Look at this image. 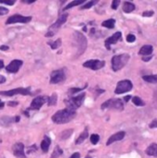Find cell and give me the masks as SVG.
<instances>
[{
	"mask_svg": "<svg viewBox=\"0 0 157 158\" xmlns=\"http://www.w3.org/2000/svg\"><path fill=\"white\" fill-rule=\"evenodd\" d=\"M76 116V111L70 110L68 108H65L57 111L53 117L52 120L56 124H66V123L70 122Z\"/></svg>",
	"mask_w": 157,
	"mask_h": 158,
	"instance_id": "1",
	"label": "cell"
},
{
	"mask_svg": "<svg viewBox=\"0 0 157 158\" xmlns=\"http://www.w3.org/2000/svg\"><path fill=\"white\" fill-rule=\"evenodd\" d=\"M130 57L128 54H121L117 56H114L111 60L112 64V69L114 71H118L122 67H124L127 63L129 62Z\"/></svg>",
	"mask_w": 157,
	"mask_h": 158,
	"instance_id": "2",
	"label": "cell"
},
{
	"mask_svg": "<svg viewBox=\"0 0 157 158\" xmlns=\"http://www.w3.org/2000/svg\"><path fill=\"white\" fill-rule=\"evenodd\" d=\"M84 97H85V93H82L81 94H80L76 97H71L69 99H66L65 100V104H66V107H67L66 108L76 111V109H78L82 104V103L84 101Z\"/></svg>",
	"mask_w": 157,
	"mask_h": 158,
	"instance_id": "3",
	"label": "cell"
},
{
	"mask_svg": "<svg viewBox=\"0 0 157 158\" xmlns=\"http://www.w3.org/2000/svg\"><path fill=\"white\" fill-rule=\"evenodd\" d=\"M67 17H68V14H67V13H65V14H63L62 16H60V17L58 18V20H57L53 25L50 26V28L48 29L47 32L45 33V36H46V37H53L54 35L57 32L58 29L67 21Z\"/></svg>",
	"mask_w": 157,
	"mask_h": 158,
	"instance_id": "4",
	"label": "cell"
},
{
	"mask_svg": "<svg viewBox=\"0 0 157 158\" xmlns=\"http://www.w3.org/2000/svg\"><path fill=\"white\" fill-rule=\"evenodd\" d=\"M102 109H116V110H123L124 104L121 99H109L102 104Z\"/></svg>",
	"mask_w": 157,
	"mask_h": 158,
	"instance_id": "5",
	"label": "cell"
},
{
	"mask_svg": "<svg viewBox=\"0 0 157 158\" xmlns=\"http://www.w3.org/2000/svg\"><path fill=\"white\" fill-rule=\"evenodd\" d=\"M73 36H74L75 44H77V48L79 50L78 55H80L85 51V49L87 47V40L84 35L82 33H80V31H75L73 33Z\"/></svg>",
	"mask_w": 157,
	"mask_h": 158,
	"instance_id": "6",
	"label": "cell"
},
{
	"mask_svg": "<svg viewBox=\"0 0 157 158\" xmlns=\"http://www.w3.org/2000/svg\"><path fill=\"white\" fill-rule=\"evenodd\" d=\"M132 88H133V84L129 80L120 81H118V83L116 85V88L115 90V94H124V93L129 92Z\"/></svg>",
	"mask_w": 157,
	"mask_h": 158,
	"instance_id": "7",
	"label": "cell"
},
{
	"mask_svg": "<svg viewBox=\"0 0 157 158\" xmlns=\"http://www.w3.org/2000/svg\"><path fill=\"white\" fill-rule=\"evenodd\" d=\"M17 94L29 95L31 94V88H17V89H12L9 91L0 92V95H5V96H14Z\"/></svg>",
	"mask_w": 157,
	"mask_h": 158,
	"instance_id": "8",
	"label": "cell"
},
{
	"mask_svg": "<svg viewBox=\"0 0 157 158\" xmlns=\"http://www.w3.org/2000/svg\"><path fill=\"white\" fill-rule=\"evenodd\" d=\"M31 21V17L30 16H22L20 14H16L10 16L6 21V24H13V23H28Z\"/></svg>",
	"mask_w": 157,
	"mask_h": 158,
	"instance_id": "9",
	"label": "cell"
},
{
	"mask_svg": "<svg viewBox=\"0 0 157 158\" xmlns=\"http://www.w3.org/2000/svg\"><path fill=\"white\" fill-rule=\"evenodd\" d=\"M66 79V74L64 69H57L52 71L51 77H50V83L51 84H57L59 82L64 81Z\"/></svg>",
	"mask_w": 157,
	"mask_h": 158,
	"instance_id": "10",
	"label": "cell"
},
{
	"mask_svg": "<svg viewBox=\"0 0 157 158\" xmlns=\"http://www.w3.org/2000/svg\"><path fill=\"white\" fill-rule=\"evenodd\" d=\"M47 101H48L47 96H38L36 98H34L30 105V107L28 108V110H38Z\"/></svg>",
	"mask_w": 157,
	"mask_h": 158,
	"instance_id": "11",
	"label": "cell"
},
{
	"mask_svg": "<svg viewBox=\"0 0 157 158\" xmlns=\"http://www.w3.org/2000/svg\"><path fill=\"white\" fill-rule=\"evenodd\" d=\"M104 65H106V62L103 60H98V59H91V60H88L83 63L84 67H88L93 70H98V69L103 67Z\"/></svg>",
	"mask_w": 157,
	"mask_h": 158,
	"instance_id": "12",
	"label": "cell"
},
{
	"mask_svg": "<svg viewBox=\"0 0 157 158\" xmlns=\"http://www.w3.org/2000/svg\"><path fill=\"white\" fill-rule=\"evenodd\" d=\"M23 62L20 59H15V60H12L6 67L7 71L9 72V73H16L19 71L20 67L22 66Z\"/></svg>",
	"mask_w": 157,
	"mask_h": 158,
	"instance_id": "13",
	"label": "cell"
},
{
	"mask_svg": "<svg viewBox=\"0 0 157 158\" xmlns=\"http://www.w3.org/2000/svg\"><path fill=\"white\" fill-rule=\"evenodd\" d=\"M121 36H122V33L120 31H116L115 32L112 36L108 37L106 41H104V45H106V49L110 50V46L111 44H116L120 39H121Z\"/></svg>",
	"mask_w": 157,
	"mask_h": 158,
	"instance_id": "14",
	"label": "cell"
},
{
	"mask_svg": "<svg viewBox=\"0 0 157 158\" xmlns=\"http://www.w3.org/2000/svg\"><path fill=\"white\" fill-rule=\"evenodd\" d=\"M12 151H13V153L16 157L26 158L25 153H24V145H23V143H15L12 146Z\"/></svg>",
	"mask_w": 157,
	"mask_h": 158,
	"instance_id": "15",
	"label": "cell"
},
{
	"mask_svg": "<svg viewBox=\"0 0 157 158\" xmlns=\"http://www.w3.org/2000/svg\"><path fill=\"white\" fill-rule=\"evenodd\" d=\"M126 135V132L125 131H118L116 132V134L112 135L108 140H107V143H106V145H110L112 143H114L115 142H118V140H123L124 137Z\"/></svg>",
	"mask_w": 157,
	"mask_h": 158,
	"instance_id": "16",
	"label": "cell"
},
{
	"mask_svg": "<svg viewBox=\"0 0 157 158\" xmlns=\"http://www.w3.org/2000/svg\"><path fill=\"white\" fill-rule=\"evenodd\" d=\"M21 119V117L19 116L14 117H4L0 118V124L3 126H8L13 122H19Z\"/></svg>",
	"mask_w": 157,
	"mask_h": 158,
	"instance_id": "17",
	"label": "cell"
},
{
	"mask_svg": "<svg viewBox=\"0 0 157 158\" xmlns=\"http://www.w3.org/2000/svg\"><path fill=\"white\" fill-rule=\"evenodd\" d=\"M152 50H153V48H152V45H150V44H145V45H143V46L141 48V50L139 51V55H141V56H142V57L151 56V54L152 53Z\"/></svg>",
	"mask_w": 157,
	"mask_h": 158,
	"instance_id": "18",
	"label": "cell"
},
{
	"mask_svg": "<svg viewBox=\"0 0 157 158\" xmlns=\"http://www.w3.org/2000/svg\"><path fill=\"white\" fill-rule=\"evenodd\" d=\"M50 144H51V139L48 137V136H44L43 142L41 143V148L42 150L44 152V153H47L48 150H49V147H50Z\"/></svg>",
	"mask_w": 157,
	"mask_h": 158,
	"instance_id": "19",
	"label": "cell"
},
{
	"mask_svg": "<svg viewBox=\"0 0 157 158\" xmlns=\"http://www.w3.org/2000/svg\"><path fill=\"white\" fill-rule=\"evenodd\" d=\"M146 153L150 156H155L157 157V144L156 143H152L147 149H146Z\"/></svg>",
	"mask_w": 157,
	"mask_h": 158,
	"instance_id": "20",
	"label": "cell"
},
{
	"mask_svg": "<svg viewBox=\"0 0 157 158\" xmlns=\"http://www.w3.org/2000/svg\"><path fill=\"white\" fill-rule=\"evenodd\" d=\"M122 9H123V11L125 13H130L135 9V5L131 2L126 1L123 4V8H122Z\"/></svg>",
	"mask_w": 157,
	"mask_h": 158,
	"instance_id": "21",
	"label": "cell"
},
{
	"mask_svg": "<svg viewBox=\"0 0 157 158\" xmlns=\"http://www.w3.org/2000/svg\"><path fill=\"white\" fill-rule=\"evenodd\" d=\"M88 136H89V133H88V130L87 129H85L84 130V131L79 136V138L77 139V140H76V144H80V143H82L84 140L88 138Z\"/></svg>",
	"mask_w": 157,
	"mask_h": 158,
	"instance_id": "22",
	"label": "cell"
},
{
	"mask_svg": "<svg viewBox=\"0 0 157 158\" xmlns=\"http://www.w3.org/2000/svg\"><path fill=\"white\" fill-rule=\"evenodd\" d=\"M115 24H116V21L114 19H109L107 21H103L102 26L106 27V28H108V29H113L115 27Z\"/></svg>",
	"mask_w": 157,
	"mask_h": 158,
	"instance_id": "23",
	"label": "cell"
},
{
	"mask_svg": "<svg viewBox=\"0 0 157 158\" xmlns=\"http://www.w3.org/2000/svg\"><path fill=\"white\" fill-rule=\"evenodd\" d=\"M142 80L150 83H157V74L156 75H145L142 77Z\"/></svg>",
	"mask_w": 157,
	"mask_h": 158,
	"instance_id": "24",
	"label": "cell"
},
{
	"mask_svg": "<svg viewBox=\"0 0 157 158\" xmlns=\"http://www.w3.org/2000/svg\"><path fill=\"white\" fill-rule=\"evenodd\" d=\"M73 133V130L72 129H69V130H64L63 132H61L60 133V139L61 140H66V139H68L69 137L71 136V134Z\"/></svg>",
	"mask_w": 157,
	"mask_h": 158,
	"instance_id": "25",
	"label": "cell"
},
{
	"mask_svg": "<svg viewBox=\"0 0 157 158\" xmlns=\"http://www.w3.org/2000/svg\"><path fill=\"white\" fill-rule=\"evenodd\" d=\"M84 2H85L84 0H76V1H72L71 3H69L67 7H65L63 10H64V11H65V10H67V9L71 8H73V7L79 6V5H80V4H82V3H84Z\"/></svg>",
	"mask_w": 157,
	"mask_h": 158,
	"instance_id": "26",
	"label": "cell"
},
{
	"mask_svg": "<svg viewBox=\"0 0 157 158\" xmlns=\"http://www.w3.org/2000/svg\"><path fill=\"white\" fill-rule=\"evenodd\" d=\"M57 95L56 93H54L50 97H48L47 103H48L49 107H51V105H56L57 104Z\"/></svg>",
	"mask_w": 157,
	"mask_h": 158,
	"instance_id": "27",
	"label": "cell"
},
{
	"mask_svg": "<svg viewBox=\"0 0 157 158\" xmlns=\"http://www.w3.org/2000/svg\"><path fill=\"white\" fill-rule=\"evenodd\" d=\"M132 103L135 105H137V107H143V105H145V103L139 97H138V96L132 97Z\"/></svg>",
	"mask_w": 157,
	"mask_h": 158,
	"instance_id": "28",
	"label": "cell"
},
{
	"mask_svg": "<svg viewBox=\"0 0 157 158\" xmlns=\"http://www.w3.org/2000/svg\"><path fill=\"white\" fill-rule=\"evenodd\" d=\"M62 153H63L62 149H61L59 146H56V148H55L53 153H52V155H51V158H58Z\"/></svg>",
	"mask_w": 157,
	"mask_h": 158,
	"instance_id": "29",
	"label": "cell"
},
{
	"mask_svg": "<svg viewBox=\"0 0 157 158\" xmlns=\"http://www.w3.org/2000/svg\"><path fill=\"white\" fill-rule=\"evenodd\" d=\"M48 44H50L52 49H57L58 47H60V45L62 44V41H61V39H57L53 43H48Z\"/></svg>",
	"mask_w": 157,
	"mask_h": 158,
	"instance_id": "30",
	"label": "cell"
},
{
	"mask_svg": "<svg viewBox=\"0 0 157 158\" xmlns=\"http://www.w3.org/2000/svg\"><path fill=\"white\" fill-rule=\"evenodd\" d=\"M97 3V1H90V2H88V3H86V4H84L83 6H81L80 7V10H82V9H87V8H92L93 6H94L95 4Z\"/></svg>",
	"mask_w": 157,
	"mask_h": 158,
	"instance_id": "31",
	"label": "cell"
},
{
	"mask_svg": "<svg viewBox=\"0 0 157 158\" xmlns=\"http://www.w3.org/2000/svg\"><path fill=\"white\" fill-rule=\"evenodd\" d=\"M87 87V84L83 87V88H71V89H69V91H68V94H76V93H78V92H81V91H83L85 88Z\"/></svg>",
	"mask_w": 157,
	"mask_h": 158,
	"instance_id": "32",
	"label": "cell"
},
{
	"mask_svg": "<svg viewBox=\"0 0 157 158\" xmlns=\"http://www.w3.org/2000/svg\"><path fill=\"white\" fill-rule=\"evenodd\" d=\"M90 140H91V143H92L93 144H96V143L99 142V140H100V136H99L98 134H92V135H91Z\"/></svg>",
	"mask_w": 157,
	"mask_h": 158,
	"instance_id": "33",
	"label": "cell"
},
{
	"mask_svg": "<svg viewBox=\"0 0 157 158\" xmlns=\"http://www.w3.org/2000/svg\"><path fill=\"white\" fill-rule=\"evenodd\" d=\"M0 3L2 4H6V5H9V6H13L15 1L14 0H0Z\"/></svg>",
	"mask_w": 157,
	"mask_h": 158,
	"instance_id": "34",
	"label": "cell"
},
{
	"mask_svg": "<svg viewBox=\"0 0 157 158\" xmlns=\"http://www.w3.org/2000/svg\"><path fill=\"white\" fill-rule=\"evenodd\" d=\"M135 40H136V37H135L134 34H129L128 36H127V41L129 43H134Z\"/></svg>",
	"mask_w": 157,
	"mask_h": 158,
	"instance_id": "35",
	"label": "cell"
},
{
	"mask_svg": "<svg viewBox=\"0 0 157 158\" xmlns=\"http://www.w3.org/2000/svg\"><path fill=\"white\" fill-rule=\"evenodd\" d=\"M119 4H120V1H119V0H114V1L112 2L111 8H112L113 9H116V8H118Z\"/></svg>",
	"mask_w": 157,
	"mask_h": 158,
	"instance_id": "36",
	"label": "cell"
},
{
	"mask_svg": "<svg viewBox=\"0 0 157 158\" xmlns=\"http://www.w3.org/2000/svg\"><path fill=\"white\" fill-rule=\"evenodd\" d=\"M154 14V12L152 11V10H146V11H144L143 13H142V16L143 17H152V15Z\"/></svg>",
	"mask_w": 157,
	"mask_h": 158,
	"instance_id": "37",
	"label": "cell"
},
{
	"mask_svg": "<svg viewBox=\"0 0 157 158\" xmlns=\"http://www.w3.org/2000/svg\"><path fill=\"white\" fill-rule=\"evenodd\" d=\"M149 127H150V129H155V128H157V118L153 119V120L150 123Z\"/></svg>",
	"mask_w": 157,
	"mask_h": 158,
	"instance_id": "38",
	"label": "cell"
},
{
	"mask_svg": "<svg viewBox=\"0 0 157 158\" xmlns=\"http://www.w3.org/2000/svg\"><path fill=\"white\" fill-rule=\"evenodd\" d=\"M8 13V9L3 7H0V16H3V15H7Z\"/></svg>",
	"mask_w": 157,
	"mask_h": 158,
	"instance_id": "39",
	"label": "cell"
},
{
	"mask_svg": "<svg viewBox=\"0 0 157 158\" xmlns=\"http://www.w3.org/2000/svg\"><path fill=\"white\" fill-rule=\"evenodd\" d=\"M152 55L151 56H147V57H142V60L145 61V62H148V61H150L152 59Z\"/></svg>",
	"mask_w": 157,
	"mask_h": 158,
	"instance_id": "40",
	"label": "cell"
},
{
	"mask_svg": "<svg viewBox=\"0 0 157 158\" xmlns=\"http://www.w3.org/2000/svg\"><path fill=\"white\" fill-rule=\"evenodd\" d=\"M36 0H22V3H26V4H31V3H34Z\"/></svg>",
	"mask_w": 157,
	"mask_h": 158,
	"instance_id": "41",
	"label": "cell"
},
{
	"mask_svg": "<svg viewBox=\"0 0 157 158\" xmlns=\"http://www.w3.org/2000/svg\"><path fill=\"white\" fill-rule=\"evenodd\" d=\"M69 158H80V153H75Z\"/></svg>",
	"mask_w": 157,
	"mask_h": 158,
	"instance_id": "42",
	"label": "cell"
},
{
	"mask_svg": "<svg viewBox=\"0 0 157 158\" xmlns=\"http://www.w3.org/2000/svg\"><path fill=\"white\" fill-rule=\"evenodd\" d=\"M19 103L18 102H8V107H16L17 104H18Z\"/></svg>",
	"mask_w": 157,
	"mask_h": 158,
	"instance_id": "43",
	"label": "cell"
},
{
	"mask_svg": "<svg viewBox=\"0 0 157 158\" xmlns=\"http://www.w3.org/2000/svg\"><path fill=\"white\" fill-rule=\"evenodd\" d=\"M8 49H9V47L8 45H1L0 46V50H2V51H7Z\"/></svg>",
	"mask_w": 157,
	"mask_h": 158,
	"instance_id": "44",
	"label": "cell"
},
{
	"mask_svg": "<svg viewBox=\"0 0 157 158\" xmlns=\"http://www.w3.org/2000/svg\"><path fill=\"white\" fill-rule=\"evenodd\" d=\"M4 82H6V78L2 75H0V84H2Z\"/></svg>",
	"mask_w": 157,
	"mask_h": 158,
	"instance_id": "45",
	"label": "cell"
},
{
	"mask_svg": "<svg viewBox=\"0 0 157 158\" xmlns=\"http://www.w3.org/2000/svg\"><path fill=\"white\" fill-rule=\"evenodd\" d=\"M32 149H36V146H35V145H33V146L30 147V148L28 149V153H30L33 152V151H32Z\"/></svg>",
	"mask_w": 157,
	"mask_h": 158,
	"instance_id": "46",
	"label": "cell"
},
{
	"mask_svg": "<svg viewBox=\"0 0 157 158\" xmlns=\"http://www.w3.org/2000/svg\"><path fill=\"white\" fill-rule=\"evenodd\" d=\"M131 98H132V97H131L130 95L125 96V97H124V101H125V102H129V99H131Z\"/></svg>",
	"mask_w": 157,
	"mask_h": 158,
	"instance_id": "47",
	"label": "cell"
},
{
	"mask_svg": "<svg viewBox=\"0 0 157 158\" xmlns=\"http://www.w3.org/2000/svg\"><path fill=\"white\" fill-rule=\"evenodd\" d=\"M2 67H4V61L0 59V69H1Z\"/></svg>",
	"mask_w": 157,
	"mask_h": 158,
	"instance_id": "48",
	"label": "cell"
},
{
	"mask_svg": "<svg viewBox=\"0 0 157 158\" xmlns=\"http://www.w3.org/2000/svg\"><path fill=\"white\" fill-rule=\"evenodd\" d=\"M3 107H4V103L1 102V103H0V109H2Z\"/></svg>",
	"mask_w": 157,
	"mask_h": 158,
	"instance_id": "49",
	"label": "cell"
},
{
	"mask_svg": "<svg viewBox=\"0 0 157 158\" xmlns=\"http://www.w3.org/2000/svg\"><path fill=\"white\" fill-rule=\"evenodd\" d=\"M86 158H91V157H89V156H87V157H86Z\"/></svg>",
	"mask_w": 157,
	"mask_h": 158,
	"instance_id": "50",
	"label": "cell"
},
{
	"mask_svg": "<svg viewBox=\"0 0 157 158\" xmlns=\"http://www.w3.org/2000/svg\"><path fill=\"white\" fill-rule=\"evenodd\" d=\"M0 103H1V100H0Z\"/></svg>",
	"mask_w": 157,
	"mask_h": 158,
	"instance_id": "51",
	"label": "cell"
}]
</instances>
